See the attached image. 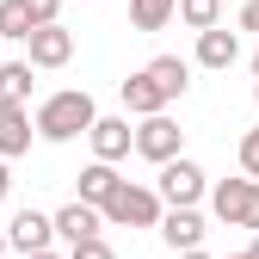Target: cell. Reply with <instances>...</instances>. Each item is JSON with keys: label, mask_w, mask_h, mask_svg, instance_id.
<instances>
[{"label": "cell", "mask_w": 259, "mask_h": 259, "mask_svg": "<svg viewBox=\"0 0 259 259\" xmlns=\"http://www.w3.org/2000/svg\"><path fill=\"white\" fill-rule=\"evenodd\" d=\"M68 259H117V253H111V241H105V235H93V241H74V247H68Z\"/></svg>", "instance_id": "obj_19"}, {"label": "cell", "mask_w": 259, "mask_h": 259, "mask_svg": "<svg viewBox=\"0 0 259 259\" xmlns=\"http://www.w3.org/2000/svg\"><path fill=\"white\" fill-rule=\"evenodd\" d=\"M25 62H31V68H68V62H74V31L68 25H37V31H31V44H25Z\"/></svg>", "instance_id": "obj_6"}, {"label": "cell", "mask_w": 259, "mask_h": 259, "mask_svg": "<svg viewBox=\"0 0 259 259\" xmlns=\"http://www.w3.org/2000/svg\"><path fill=\"white\" fill-rule=\"evenodd\" d=\"M25 259H68V253H56V247H44V253H25Z\"/></svg>", "instance_id": "obj_24"}, {"label": "cell", "mask_w": 259, "mask_h": 259, "mask_svg": "<svg viewBox=\"0 0 259 259\" xmlns=\"http://www.w3.org/2000/svg\"><path fill=\"white\" fill-rule=\"evenodd\" d=\"M198 62H204V68H235V62H241V37H235V31H222V25H210V31H198Z\"/></svg>", "instance_id": "obj_13"}, {"label": "cell", "mask_w": 259, "mask_h": 259, "mask_svg": "<svg viewBox=\"0 0 259 259\" xmlns=\"http://www.w3.org/2000/svg\"><path fill=\"white\" fill-rule=\"evenodd\" d=\"M31 62H0V99H31Z\"/></svg>", "instance_id": "obj_17"}, {"label": "cell", "mask_w": 259, "mask_h": 259, "mask_svg": "<svg viewBox=\"0 0 259 259\" xmlns=\"http://www.w3.org/2000/svg\"><path fill=\"white\" fill-rule=\"evenodd\" d=\"M253 80H259V56H253Z\"/></svg>", "instance_id": "obj_28"}, {"label": "cell", "mask_w": 259, "mask_h": 259, "mask_svg": "<svg viewBox=\"0 0 259 259\" xmlns=\"http://www.w3.org/2000/svg\"><path fill=\"white\" fill-rule=\"evenodd\" d=\"M93 123H99V105H93L87 87H62V93H50V99L37 105V136L44 142H74Z\"/></svg>", "instance_id": "obj_1"}, {"label": "cell", "mask_w": 259, "mask_h": 259, "mask_svg": "<svg viewBox=\"0 0 259 259\" xmlns=\"http://www.w3.org/2000/svg\"><path fill=\"white\" fill-rule=\"evenodd\" d=\"M247 253H253V259H259V235H253V247H247Z\"/></svg>", "instance_id": "obj_27"}, {"label": "cell", "mask_w": 259, "mask_h": 259, "mask_svg": "<svg viewBox=\"0 0 259 259\" xmlns=\"http://www.w3.org/2000/svg\"><path fill=\"white\" fill-rule=\"evenodd\" d=\"M87 136H93V154H99V160H123L130 148H136V130H130V117H99Z\"/></svg>", "instance_id": "obj_12"}, {"label": "cell", "mask_w": 259, "mask_h": 259, "mask_svg": "<svg viewBox=\"0 0 259 259\" xmlns=\"http://www.w3.org/2000/svg\"><path fill=\"white\" fill-rule=\"evenodd\" d=\"M7 191H13V173H7V154H0V204H7Z\"/></svg>", "instance_id": "obj_23"}, {"label": "cell", "mask_w": 259, "mask_h": 259, "mask_svg": "<svg viewBox=\"0 0 259 259\" xmlns=\"http://www.w3.org/2000/svg\"><path fill=\"white\" fill-rule=\"evenodd\" d=\"M7 247H13V241H7V229H0V259H7Z\"/></svg>", "instance_id": "obj_26"}, {"label": "cell", "mask_w": 259, "mask_h": 259, "mask_svg": "<svg viewBox=\"0 0 259 259\" xmlns=\"http://www.w3.org/2000/svg\"><path fill=\"white\" fill-rule=\"evenodd\" d=\"M179 19V0H130V25L136 31H167Z\"/></svg>", "instance_id": "obj_15"}, {"label": "cell", "mask_w": 259, "mask_h": 259, "mask_svg": "<svg viewBox=\"0 0 259 259\" xmlns=\"http://www.w3.org/2000/svg\"><path fill=\"white\" fill-rule=\"evenodd\" d=\"M179 259H210V253H204V247H191V253H179Z\"/></svg>", "instance_id": "obj_25"}, {"label": "cell", "mask_w": 259, "mask_h": 259, "mask_svg": "<svg viewBox=\"0 0 259 259\" xmlns=\"http://www.w3.org/2000/svg\"><path fill=\"white\" fill-rule=\"evenodd\" d=\"M154 191H160V198H167V204H198L204 191H210V179H204V167H198V160H185V154H173L167 167H160Z\"/></svg>", "instance_id": "obj_5"}, {"label": "cell", "mask_w": 259, "mask_h": 259, "mask_svg": "<svg viewBox=\"0 0 259 259\" xmlns=\"http://www.w3.org/2000/svg\"><path fill=\"white\" fill-rule=\"evenodd\" d=\"M160 216H167V198H160L154 185H117L111 204H105V222L111 229H160Z\"/></svg>", "instance_id": "obj_2"}, {"label": "cell", "mask_w": 259, "mask_h": 259, "mask_svg": "<svg viewBox=\"0 0 259 259\" xmlns=\"http://www.w3.org/2000/svg\"><path fill=\"white\" fill-rule=\"evenodd\" d=\"M31 136H37V117L25 111V99H0V154L7 160L31 154Z\"/></svg>", "instance_id": "obj_9"}, {"label": "cell", "mask_w": 259, "mask_h": 259, "mask_svg": "<svg viewBox=\"0 0 259 259\" xmlns=\"http://www.w3.org/2000/svg\"><path fill=\"white\" fill-rule=\"evenodd\" d=\"M7 241H13V253H44V247L56 241V216H44V210H19V216L7 222Z\"/></svg>", "instance_id": "obj_11"}, {"label": "cell", "mask_w": 259, "mask_h": 259, "mask_svg": "<svg viewBox=\"0 0 259 259\" xmlns=\"http://www.w3.org/2000/svg\"><path fill=\"white\" fill-rule=\"evenodd\" d=\"M25 13H31V25H56L62 0H25Z\"/></svg>", "instance_id": "obj_21"}, {"label": "cell", "mask_w": 259, "mask_h": 259, "mask_svg": "<svg viewBox=\"0 0 259 259\" xmlns=\"http://www.w3.org/2000/svg\"><path fill=\"white\" fill-rule=\"evenodd\" d=\"M179 19L191 31H210V25H222V0H179Z\"/></svg>", "instance_id": "obj_18"}, {"label": "cell", "mask_w": 259, "mask_h": 259, "mask_svg": "<svg viewBox=\"0 0 259 259\" xmlns=\"http://www.w3.org/2000/svg\"><path fill=\"white\" fill-rule=\"evenodd\" d=\"M99 229H111V222H105L99 204H87V198H74V204L56 210V241H68V247H74V241H93Z\"/></svg>", "instance_id": "obj_10"}, {"label": "cell", "mask_w": 259, "mask_h": 259, "mask_svg": "<svg viewBox=\"0 0 259 259\" xmlns=\"http://www.w3.org/2000/svg\"><path fill=\"white\" fill-rule=\"evenodd\" d=\"M123 179H117V160H99V154H93V167H80V198L87 204H111V191H117Z\"/></svg>", "instance_id": "obj_14"}, {"label": "cell", "mask_w": 259, "mask_h": 259, "mask_svg": "<svg viewBox=\"0 0 259 259\" xmlns=\"http://www.w3.org/2000/svg\"><path fill=\"white\" fill-rule=\"evenodd\" d=\"M241 31H259V0H247V7H241Z\"/></svg>", "instance_id": "obj_22"}, {"label": "cell", "mask_w": 259, "mask_h": 259, "mask_svg": "<svg viewBox=\"0 0 259 259\" xmlns=\"http://www.w3.org/2000/svg\"><path fill=\"white\" fill-rule=\"evenodd\" d=\"M204 216L198 204H167V216H160V241H167L173 253H191V247H204Z\"/></svg>", "instance_id": "obj_8"}, {"label": "cell", "mask_w": 259, "mask_h": 259, "mask_svg": "<svg viewBox=\"0 0 259 259\" xmlns=\"http://www.w3.org/2000/svg\"><path fill=\"white\" fill-rule=\"evenodd\" d=\"M229 259H253V253H229Z\"/></svg>", "instance_id": "obj_29"}, {"label": "cell", "mask_w": 259, "mask_h": 259, "mask_svg": "<svg viewBox=\"0 0 259 259\" xmlns=\"http://www.w3.org/2000/svg\"><path fill=\"white\" fill-rule=\"evenodd\" d=\"M210 210H216V222H229V229H253L259 235V179L247 173V179L210 185Z\"/></svg>", "instance_id": "obj_3"}, {"label": "cell", "mask_w": 259, "mask_h": 259, "mask_svg": "<svg viewBox=\"0 0 259 259\" xmlns=\"http://www.w3.org/2000/svg\"><path fill=\"white\" fill-rule=\"evenodd\" d=\"M117 99H123V111H130V117H154V111H167V105H173V93L160 87V74H154V68H136V74L117 87Z\"/></svg>", "instance_id": "obj_7"}, {"label": "cell", "mask_w": 259, "mask_h": 259, "mask_svg": "<svg viewBox=\"0 0 259 259\" xmlns=\"http://www.w3.org/2000/svg\"><path fill=\"white\" fill-rule=\"evenodd\" d=\"M241 173H253V179H259V123L241 136Z\"/></svg>", "instance_id": "obj_20"}, {"label": "cell", "mask_w": 259, "mask_h": 259, "mask_svg": "<svg viewBox=\"0 0 259 259\" xmlns=\"http://www.w3.org/2000/svg\"><path fill=\"white\" fill-rule=\"evenodd\" d=\"M253 99H259V80H253Z\"/></svg>", "instance_id": "obj_30"}, {"label": "cell", "mask_w": 259, "mask_h": 259, "mask_svg": "<svg viewBox=\"0 0 259 259\" xmlns=\"http://www.w3.org/2000/svg\"><path fill=\"white\" fill-rule=\"evenodd\" d=\"M31 13H25V0H0V37H13V44H31Z\"/></svg>", "instance_id": "obj_16"}, {"label": "cell", "mask_w": 259, "mask_h": 259, "mask_svg": "<svg viewBox=\"0 0 259 259\" xmlns=\"http://www.w3.org/2000/svg\"><path fill=\"white\" fill-rule=\"evenodd\" d=\"M136 154H142V160H154V167H167L173 154H185V130H179L167 111L142 117V123H136Z\"/></svg>", "instance_id": "obj_4"}]
</instances>
